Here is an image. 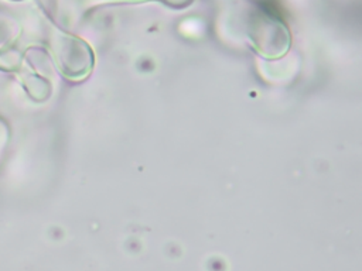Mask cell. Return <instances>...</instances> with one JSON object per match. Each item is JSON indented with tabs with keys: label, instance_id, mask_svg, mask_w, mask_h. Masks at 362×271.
I'll return each instance as SVG.
<instances>
[{
	"label": "cell",
	"instance_id": "cell-1",
	"mask_svg": "<svg viewBox=\"0 0 362 271\" xmlns=\"http://www.w3.org/2000/svg\"><path fill=\"white\" fill-rule=\"evenodd\" d=\"M21 80H23L27 92L30 93V96L34 97L35 100H42L49 95L51 88L45 79L34 76V78H27V79H21Z\"/></svg>",
	"mask_w": 362,
	"mask_h": 271
}]
</instances>
